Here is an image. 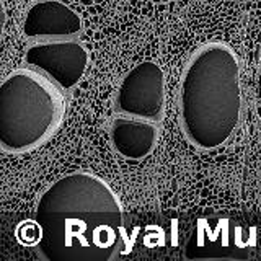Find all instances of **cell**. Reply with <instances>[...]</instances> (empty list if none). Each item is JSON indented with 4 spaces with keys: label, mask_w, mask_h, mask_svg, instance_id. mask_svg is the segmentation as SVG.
<instances>
[{
    "label": "cell",
    "mask_w": 261,
    "mask_h": 261,
    "mask_svg": "<svg viewBox=\"0 0 261 261\" xmlns=\"http://www.w3.org/2000/svg\"><path fill=\"white\" fill-rule=\"evenodd\" d=\"M35 219L47 261H111L126 248L124 212L113 188L88 171H73L41 193Z\"/></svg>",
    "instance_id": "1"
},
{
    "label": "cell",
    "mask_w": 261,
    "mask_h": 261,
    "mask_svg": "<svg viewBox=\"0 0 261 261\" xmlns=\"http://www.w3.org/2000/svg\"><path fill=\"white\" fill-rule=\"evenodd\" d=\"M242 114L240 65L232 47L207 43L188 59L178 92V118L188 142L201 150L224 145Z\"/></svg>",
    "instance_id": "2"
},
{
    "label": "cell",
    "mask_w": 261,
    "mask_h": 261,
    "mask_svg": "<svg viewBox=\"0 0 261 261\" xmlns=\"http://www.w3.org/2000/svg\"><path fill=\"white\" fill-rule=\"evenodd\" d=\"M64 90L33 67L16 69L0 85V147L27 153L46 144L62 124Z\"/></svg>",
    "instance_id": "3"
},
{
    "label": "cell",
    "mask_w": 261,
    "mask_h": 261,
    "mask_svg": "<svg viewBox=\"0 0 261 261\" xmlns=\"http://www.w3.org/2000/svg\"><path fill=\"white\" fill-rule=\"evenodd\" d=\"M113 106L119 114L160 122L165 111V73L153 61L134 65L114 93Z\"/></svg>",
    "instance_id": "4"
},
{
    "label": "cell",
    "mask_w": 261,
    "mask_h": 261,
    "mask_svg": "<svg viewBox=\"0 0 261 261\" xmlns=\"http://www.w3.org/2000/svg\"><path fill=\"white\" fill-rule=\"evenodd\" d=\"M90 56L87 47L75 39L39 41L24 53V64L43 72L64 92H70L85 75Z\"/></svg>",
    "instance_id": "5"
},
{
    "label": "cell",
    "mask_w": 261,
    "mask_h": 261,
    "mask_svg": "<svg viewBox=\"0 0 261 261\" xmlns=\"http://www.w3.org/2000/svg\"><path fill=\"white\" fill-rule=\"evenodd\" d=\"M80 16L70 7L57 0H43L35 4L23 20V35L30 39H73L80 35Z\"/></svg>",
    "instance_id": "6"
},
{
    "label": "cell",
    "mask_w": 261,
    "mask_h": 261,
    "mask_svg": "<svg viewBox=\"0 0 261 261\" xmlns=\"http://www.w3.org/2000/svg\"><path fill=\"white\" fill-rule=\"evenodd\" d=\"M110 139L114 152L127 160H142L159 142V122L119 114L113 119Z\"/></svg>",
    "instance_id": "7"
},
{
    "label": "cell",
    "mask_w": 261,
    "mask_h": 261,
    "mask_svg": "<svg viewBox=\"0 0 261 261\" xmlns=\"http://www.w3.org/2000/svg\"><path fill=\"white\" fill-rule=\"evenodd\" d=\"M15 237L18 240L20 245L27 248H38V245L41 243L43 239V230L41 225L38 224L36 219L33 220H23L15 228Z\"/></svg>",
    "instance_id": "8"
},
{
    "label": "cell",
    "mask_w": 261,
    "mask_h": 261,
    "mask_svg": "<svg viewBox=\"0 0 261 261\" xmlns=\"http://www.w3.org/2000/svg\"><path fill=\"white\" fill-rule=\"evenodd\" d=\"M256 96H258V101L261 103V61H259V69H258V80H256Z\"/></svg>",
    "instance_id": "9"
},
{
    "label": "cell",
    "mask_w": 261,
    "mask_h": 261,
    "mask_svg": "<svg viewBox=\"0 0 261 261\" xmlns=\"http://www.w3.org/2000/svg\"><path fill=\"white\" fill-rule=\"evenodd\" d=\"M160 2H170V0H160Z\"/></svg>",
    "instance_id": "10"
},
{
    "label": "cell",
    "mask_w": 261,
    "mask_h": 261,
    "mask_svg": "<svg viewBox=\"0 0 261 261\" xmlns=\"http://www.w3.org/2000/svg\"><path fill=\"white\" fill-rule=\"evenodd\" d=\"M95 2H100V0H95Z\"/></svg>",
    "instance_id": "11"
}]
</instances>
